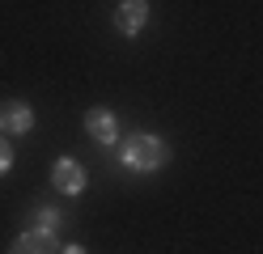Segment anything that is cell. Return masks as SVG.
<instances>
[{
	"mask_svg": "<svg viewBox=\"0 0 263 254\" xmlns=\"http://www.w3.org/2000/svg\"><path fill=\"white\" fill-rule=\"evenodd\" d=\"M119 157H123V165L127 169H140V174H153V169H161L170 161V148L157 140V135H149V131H136L132 140L119 148Z\"/></svg>",
	"mask_w": 263,
	"mask_h": 254,
	"instance_id": "obj_1",
	"label": "cell"
},
{
	"mask_svg": "<svg viewBox=\"0 0 263 254\" xmlns=\"http://www.w3.org/2000/svg\"><path fill=\"white\" fill-rule=\"evenodd\" d=\"M9 254H60V242H55V233H47V229H26L17 242L9 246Z\"/></svg>",
	"mask_w": 263,
	"mask_h": 254,
	"instance_id": "obj_2",
	"label": "cell"
},
{
	"mask_svg": "<svg viewBox=\"0 0 263 254\" xmlns=\"http://www.w3.org/2000/svg\"><path fill=\"white\" fill-rule=\"evenodd\" d=\"M51 182L60 186L64 195H81V191H85V169H81L72 157H64V161L51 165Z\"/></svg>",
	"mask_w": 263,
	"mask_h": 254,
	"instance_id": "obj_3",
	"label": "cell"
},
{
	"mask_svg": "<svg viewBox=\"0 0 263 254\" xmlns=\"http://www.w3.org/2000/svg\"><path fill=\"white\" fill-rule=\"evenodd\" d=\"M85 131L93 135L98 144H115V135H119V123H115V114H110L106 106H93V110L85 114Z\"/></svg>",
	"mask_w": 263,
	"mask_h": 254,
	"instance_id": "obj_4",
	"label": "cell"
},
{
	"mask_svg": "<svg viewBox=\"0 0 263 254\" xmlns=\"http://www.w3.org/2000/svg\"><path fill=\"white\" fill-rule=\"evenodd\" d=\"M30 127H34V110L26 102H5L0 106V131L17 135V131H30Z\"/></svg>",
	"mask_w": 263,
	"mask_h": 254,
	"instance_id": "obj_5",
	"label": "cell"
},
{
	"mask_svg": "<svg viewBox=\"0 0 263 254\" xmlns=\"http://www.w3.org/2000/svg\"><path fill=\"white\" fill-rule=\"evenodd\" d=\"M144 17H149V5H144V0H123V5L115 9V30L119 34H140Z\"/></svg>",
	"mask_w": 263,
	"mask_h": 254,
	"instance_id": "obj_6",
	"label": "cell"
},
{
	"mask_svg": "<svg viewBox=\"0 0 263 254\" xmlns=\"http://www.w3.org/2000/svg\"><path fill=\"white\" fill-rule=\"evenodd\" d=\"M60 220H64V216H60L55 208H39V216H34V229H47V233H55V229H60Z\"/></svg>",
	"mask_w": 263,
	"mask_h": 254,
	"instance_id": "obj_7",
	"label": "cell"
},
{
	"mask_svg": "<svg viewBox=\"0 0 263 254\" xmlns=\"http://www.w3.org/2000/svg\"><path fill=\"white\" fill-rule=\"evenodd\" d=\"M9 165H13V144L5 140V135H0V174H5Z\"/></svg>",
	"mask_w": 263,
	"mask_h": 254,
	"instance_id": "obj_8",
	"label": "cell"
},
{
	"mask_svg": "<svg viewBox=\"0 0 263 254\" xmlns=\"http://www.w3.org/2000/svg\"><path fill=\"white\" fill-rule=\"evenodd\" d=\"M60 254H85V250H81V246H64Z\"/></svg>",
	"mask_w": 263,
	"mask_h": 254,
	"instance_id": "obj_9",
	"label": "cell"
}]
</instances>
